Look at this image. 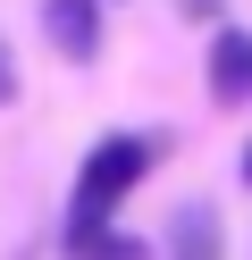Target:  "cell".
I'll return each instance as SVG.
<instances>
[{
    "label": "cell",
    "mask_w": 252,
    "mask_h": 260,
    "mask_svg": "<svg viewBox=\"0 0 252 260\" xmlns=\"http://www.w3.org/2000/svg\"><path fill=\"white\" fill-rule=\"evenodd\" d=\"M151 159H160V135H101L93 151L76 159V193H67V226H59V235L118 226V202L151 176Z\"/></svg>",
    "instance_id": "obj_1"
},
{
    "label": "cell",
    "mask_w": 252,
    "mask_h": 260,
    "mask_svg": "<svg viewBox=\"0 0 252 260\" xmlns=\"http://www.w3.org/2000/svg\"><path fill=\"white\" fill-rule=\"evenodd\" d=\"M42 42L67 59V68H93L109 25H101V0H42Z\"/></svg>",
    "instance_id": "obj_2"
},
{
    "label": "cell",
    "mask_w": 252,
    "mask_h": 260,
    "mask_svg": "<svg viewBox=\"0 0 252 260\" xmlns=\"http://www.w3.org/2000/svg\"><path fill=\"white\" fill-rule=\"evenodd\" d=\"M210 101H227V109L252 101V34L244 25H218L210 34Z\"/></svg>",
    "instance_id": "obj_3"
},
{
    "label": "cell",
    "mask_w": 252,
    "mask_h": 260,
    "mask_svg": "<svg viewBox=\"0 0 252 260\" xmlns=\"http://www.w3.org/2000/svg\"><path fill=\"white\" fill-rule=\"evenodd\" d=\"M168 260H227V235H218L210 202H185L177 218H168Z\"/></svg>",
    "instance_id": "obj_4"
},
{
    "label": "cell",
    "mask_w": 252,
    "mask_h": 260,
    "mask_svg": "<svg viewBox=\"0 0 252 260\" xmlns=\"http://www.w3.org/2000/svg\"><path fill=\"white\" fill-rule=\"evenodd\" d=\"M67 260H151L143 235H126V226H93V235H59Z\"/></svg>",
    "instance_id": "obj_5"
},
{
    "label": "cell",
    "mask_w": 252,
    "mask_h": 260,
    "mask_svg": "<svg viewBox=\"0 0 252 260\" xmlns=\"http://www.w3.org/2000/svg\"><path fill=\"white\" fill-rule=\"evenodd\" d=\"M17 92V68H9V42H0V101Z\"/></svg>",
    "instance_id": "obj_6"
},
{
    "label": "cell",
    "mask_w": 252,
    "mask_h": 260,
    "mask_svg": "<svg viewBox=\"0 0 252 260\" xmlns=\"http://www.w3.org/2000/svg\"><path fill=\"white\" fill-rule=\"evenodd\" d=\"M235 176H244V185H252V143H244V159H235Z\"/></svg>",
    "instance_id": "obj_7"
}]
</instances>
